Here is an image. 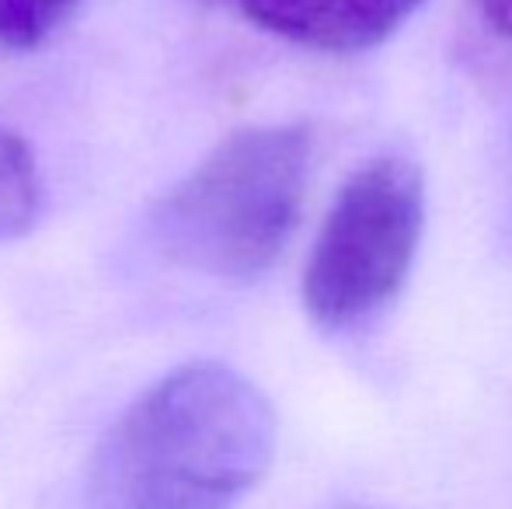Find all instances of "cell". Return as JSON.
<instances>
[{
    "mask_svg": "<svg viewBox=\"0 0 512 509\" xmlns=\"http://www.w3.org/2000/svg\"><path fill=\"white\" fill-rule=\"evenodd\" d=\"M272 454L269 398L223 363H185L108 426L81 509H237Z\"/></svg>",
    "mask_w": 512,
    "mask_h": 509,
    "instance_id": "1",
    "label": "cell"
},
{
    "mask_svg": "<svg viewBox=\"0 0 512 509\" xmlns=\"http://www.w3.org/2000/svg\"><path fill=\"white\" fill-rule=\"evenodd\" d=\"M314 136L307 126L230 133L161 199L154 234L175 265L251 283L276 265L304 210Z\"/></svg>",
    "mask_w": 512,
    "mask_h": 509,
    "instance_id": "2",
    "label": "cell"
},
{
    "mask_svg": "<svg viewBox=\"0 0 512 509\" xmlns=\"http://www.w3.org/2000/svg\"><path fill=\"white\" fill-rule=\"evenodd\" d=\"M425 227V178L408 157L366 161L338 189L304 269V307L321 332L370 325L405 286Z\"/></svg>",
    "mask_w": 512,
    "mask_h": 509,
    "instance_id": "3",
    "label": "cell"
},
{
    "mask_svg": "<svg viewBox=\"0 0 512 509\" xmlns=\"http://www.w3.org/2000/svg\"><path fill=\"white\" fill-rule=\"evenodd\" d=\"M265 32L324 53L380 46L425 0H237Z\"/></svg>",
    "mask_w": 512,
    "mask_h": 509,
    "instance_id": "4",
    "label": "cell"
},
{
    "mask_svg": "<svg viewBox=\"0 0 512 509\" xmlns=\"http://www.w3.org/2000/svg\"><path fill=\"white\" fill-rule=\"evenodd\" d=\"M42 178L32 147L14 129H0V241H14L35 224Z\"/></svg>",
    "mask_w": 512,
    "mask_h": 509,
    "instance_id": "5",
    "label": "cell"
},
{
    "mask_svg": "<svg viewBox=\"0 0 512 509\" xmlns=\"http://www.w3.org/2000/svg\"><path fill=\"white\" fill-rule=\"evenodd\" d=\"M77 0H0V46L32 49L67 21Z\"/></svg>",
    "mask_w": 512,
    "mask_h": 509,
    "instance_id": "6",
    "label": "cell"
},
{
    "mask_svg": "<svg viewBox=\"0 0 512 509\" xmlns=\"http://www.w3.org/2000/svg\"><path fill=\"white\" fill-rule=\"evenodd\" d=\"M478 11L495 35L512 42V0H478Z\"/></svg>",
    "mask_w": 512,
    "mask_h": 509,
    "instance_id": "7",
    "label": "cell"
}]
</instances>
